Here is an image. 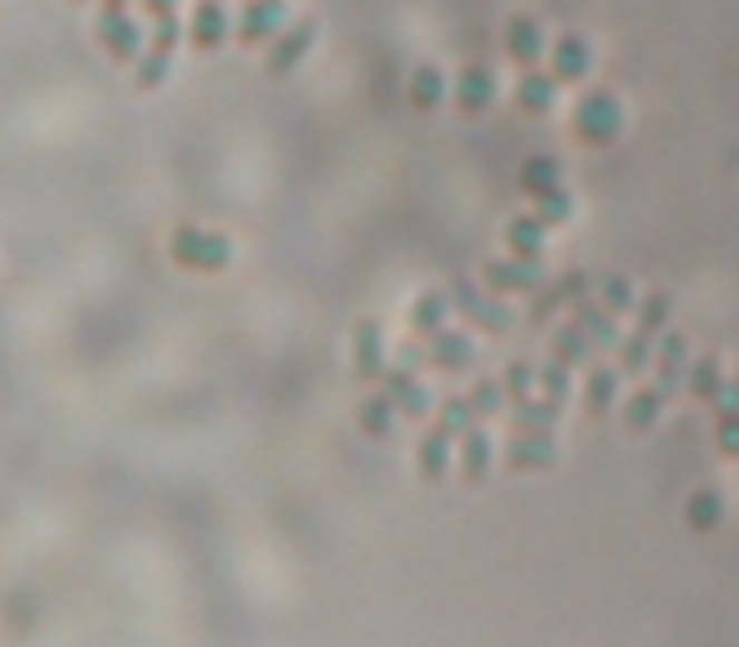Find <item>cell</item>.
<instances>
[{"instance_id": "45", "label": "cell", "mask_w": 739, "mask_h": 647, "mask_svg": "<svg viewBox=\"0 0 739 647\" xmlns=\"http://www.w3.org/2000/svg\"><path fill=\"white\" fill-rule=\"evenodd\" d=\"M133 0H101V11H127Z\"/></svg>"}, {"instance_id": "2", "label": "cell", "mask_w": 739, "mask_h": 647, "mask_svg": "<svg viewBox=\"0 0 739 647\" xmlns=\"http://www.w3.org/2000/svg\"><path fill=\"white\" fill-rule=\"evenodd\" d=\"M173 258L183 268H208V274H218V268L228 264V238H223V233H203V228H177Z\"/></svg>"}, {"instance_id": "34", "label": "cell", "mask_w": 739, "mask_h": 647, "mask_svg": "<svg viewBox=\"0 0 739 647\" xmlns=\"http://www.w3.org/2000/svg\"><path fill=\"white\" fill-rule=\"evenodd\" d=\"M537 390L547 400H557V405H563V400L573 395V364H557V360L542 364V370H537Z\"/></svg>"}, {"instance_id": "37", "label": "cell", "mask_w": 739, "mask_h": 647, "mask_svg": "<svg viewBox=\"0 0 739 647\" xmlns=\"http://www.w3.org/2000/svg\"><path fill=\"white\" fill-rule=\"evenodd\" d=\"M669 308H673V304H669V294H649V298H639V330L659 340L663 324H669Z\"/></svg>"}, {"instance_id": "32", "label": "cell", "mask_w": 739, "mask_h": 647, "mask_svg": "<svg viewBox=\"0 0 739 647\" xmlns=\"http://www.w3.org/2000/svg\"><path fill=\"white\" fill-rule=\"evenodd\" d=\"M410 101H416L420 111H430V107H441L446 101V77L436 67H420L416 77H410Z\"/></svg>"}, {"instance_id": "40", "label": "cell", "mask_w": 739, "mask_h": 647, "mask_svg": "<svg viewBox=\"0 0 739 647\" xmlns=\"http://www.w3.org/2000/svg\"><path fill=\"white\" fill-rule=\"evenodd\" d=\"M537 218L547 223V228H552V223H567V218H573V198H567L563 187L547 193V198H537Z\"/></svg>"}, {"instance_id": "19", "label": "cell", "mask_w": 739, "mask_h": 647, "mask_svg": "<svg viewBox=\"0 0 739 647\" xmlns=\"http://www.w3.org/2000/svg\"><path fill=\"white\" fill-rule=\"evenodd\" d=\"M517 107L532 111V117H547V111L557 107V77H547V71H522Z\"/></svg>"}, {"instance_id": "43", "label": "cell", "mask_w": 739, "mask_h": 647, "mask_svg": "<svg viewBox=\"0 0 739 647\" xmlns=\"http://www.w3.org/2000/svg\"><path fill=\"white\" fill-rule=\"evenodd\" d=\"M719 450L739 461V415H719Z\"/></svg>"}, {"instance_id": "9", "label": "cell", "mask_w": 739, "mask_h": 647, "mask_svg": "<svg viewBox=\"0 0 739 647\" xmlns=\"http://www.w3.org/2000/svg\"><path fill=\"white\" fill-rule=\"evenodd\" d=\"M486 284L497 288V294H537L542 288V274L532 258H497V264H486Z\"/></svg>"}, {"instance_id": "22", "label": "cell", "mask_w": 739, "mask_h": 647, "mask_svg": "<svg viewBox=\"0 0 739 647\" xmlns=\"http://www.w3.org/2000/svg\"><path fill=\"white\" fill-rule=\"evenodd\" d=\"M507 243H512L517 258H532V264H537L542 248H547V223H542L537 213H532V218H512L507 223Z\"/></svg>"}, {"instance_id": "28", "label": "cell", "mask_w": 739, "mask_h": 647, "mask_svg": "<svg viewBox=\"0 0 739 647\" xmlns=\"http://www.w3.org/2000/svg\"><path fill=\"white\" fill-rule=\"evenodd\" d=\"M663 410V390L653 384V390H639V395H629V405H623V425L629 430H649L653 420H659Z\"/></svg>"}, {"instance_id": "33", "label": "cell", "mask_w": 739, "mask_h": 647, "mask_svg": "<svg viewBox=\"0 0 739 647\" xmlns=\"http://www.w3.org/2000/svg\"><path fill=\"white\" fill-rule=\"evenodd\" d=\"M653 364V334H629V340L619 344V370L623 374H643Z\"/></svg>"}, {"instance_id": "21", "label": "cell", "mask_w": 739, "mask_h": 647, "mask_svg": "<svg viewBox=\"0 0 739 647\" xmlns=\"http://www.w3.org/2000/svg\"><path fill=\"white\" fill-rule=\"evenodd\" d=\"M593 354H597V344L587 340V330H583V324H573V318L552 334V360H557V364H593Z\"/></svg>"}, {"instance_id": "8", "label": "cell", "mask_w": 739, "mask_h": 647, "mask_svg": "<svg viewBox=\"0 0 739 647\" xmlns=\"http://www.w3.org/2000/svg\"><path fill=\"white\" fill-rule=\"evenodd\" d=\"M502 46H507V56L517 61L522 71H532L542 61V51H547V36H542V26L532 21V16H512L507 21V36H502Z\"/></svg>"}, {"instance_id": "36", "label": "cell", "mask_w": 739, "mask_h": 647, "mask_svg": "<svg viewBox=\"0 0 739 647\" xmlns=\"http://www.w3.org/2000/svg\"><path fill=\"white\" fill-rule=\"evenodd\" d=\"M502 390H507L512 405H517V400H532V390H537V370H532L527 360H512L507 374H502Z\"/></svg>"}, {"instance_id": "23", "label": "cell", "mask_w": 739, "mask_h": 647, "mask_svg": "<svg viewBox=\"0 0 739 647\" xmlns=\"http://www.w3.org/2000/svg\"><path fill=\"white\" fill-rule=\"evenodd\" d=\"M451 298L446 294H420L416 308H410V324H416V334H426V340H436V334H446V318H451Z\"/></svg>"}, {"instance_id": "31", "label": "cell", "mask_w": 739, "mask_h": 647, "mask_svg": "<svg viewBox=\"0 0 739 647\" xmlns=\"http://www.w3.org/2000/svg\"><path fill=\"white\" fill-rule=\"evenodd\" d=\"M689 395L709 400V405L725 395V370H719V360H699L694 370H689Z\"/></svg>"}, {"instance_id": "26", "label": "cell", "mask_w": 739, "mask_h": 647, "mask_svg": "<svg viewBox=\"0 0 739 647\" xmlns=\"http://www.w3.org/2000/svg\"><path fill=\"white\" fill-rule=\"evenodd\" d=\"M396 415H400V410L390 405V395H370L360 405V430H364V435H376V440H386L390 430H396Z\"/></svg>"}, {"instance_id": "4", "label": "cell", "mask_w": 739, "mask_h": 647, "mask_svg": "<svg viewBox=\"0 0 739 647\" xmlns=\"http://www.w3.org/2000/svg\"><path fill=\"white\" fill-rule=\"evenodd\" d=\"M451 304L461 308L466 318H471L476 330H486V334H507V330H512V314L497 304V298H482V288H476L471 278H456Z\"/></svg>"}, {"instance_id": "16", "label": "cell", "mask_w": 739, "mask_h": 647, "mask_svg": "<svg viewBox=\"0 0 739 647\" xmlns=\"http://www.w3.org/2000/svg\"><path fill=\"white\" fill-rule=\"evenodd\" d=\"M587 67H593V51H587L583 36H563L552 46V77L557 81H583Z\"/></svg>"}, {"instance_id": "18", "label": "cell", "mask_w": 739, "mask_h": 647, "mask_svg": "<svg viewBox=\"0 0 739 647\" xmlns=\"http://www.w3.org/2000/svg\"><path fill=\"white\" fill-rule=\"evenodd\" d=\"M492 97H497V77L486 67H466L461 77H456V107L461 111H486Z\"/></svg>"}, {"instance_id": "29", "label": "cell", "mask_w": 739, "mask_h": 647, "mask_svg": "<svg viewBox=\"0 0 739 647\" xmlns=\"http://www.w3.org/2000/svg\"><path fill=\"white\" fill-rule=\"evenodd\" d=\"M486 465H492V440H486V430L461 435V476L466 481H482Z\"/></svg>"}, {"instance_id": "13", "label": "cell", "mask_w": 739, "mask_h": 647, "mask_svg": "<svg viewBox=\"0 0 739 647\" xmlns=\"http://www.w3.org/2000/svg\"><path fill=\"white\" fill-rule=\"evenodd\" d=\"M354 374H360V380L390 374L386 370V334H380V324H370V318L354 330Z\"/></svg>"}, {"instance_id": "3", "label": "cell", "mask_w": 739, "mask_h": 647, "mask_svg": "<svg viewBox=\"0 0 739 647\" xmlns=\"http://www.w3.org/2000/svg\"><path fill=\"white\" fill-rule=\"evenodd\" d=\"M97 36H101V46H107L111 61H143V56H147V36H143V26H137L127 11H101Z\"/></svg>"}, {"instance_id": "44", "label": "cell", "mask_w": 739, "mask_h": 647, "mask_svg": "<svg viewBox=\"0 0 739 647\" xmlns=\"http://www.w3.org/2000/svg\"><path fill=\"white\" fill-rule=\"evenodd\" d=\"M143 11L153 16V21H163V16H173V11H177V0H143Z\"/></svg>"}, {"instance_id": "14", "label": "cell", "mask_w": 739, "mask_h": 647, "mask_svg": "<svg viewBox=\"0 0 739 647\" xmlns=\"http://www.w3.org/2000/svg\"><path fill=\"white\" fill-rule=\"evenodd\" d=\"M188 41L198 51H218L228 41V11H223L218 0H198V11H193V26H188Z\"/></svg>"}, {"instance_id": "17", "label": "cell", "mask_w": 739, "mask_h": 647, "mask_svg": "<svg viewBox=\"0 0 739 647\" xmlns=\"http://www.w3.org/2000/svg\"><path fill=\"white\" fill-rule=\"evenodd\" d=\"M430 364H436V370H451V374L471 370V364H476V350H471V340H466L461 330H446V334H436V340H430Z\"/></svg>"}, {"instance_id": "11", "label": "cell", "mask_w": 739, "mask_h": 647, "mask_svg": "<svg viewBox=\"0 0 739 647\" xmlns=\"http://www.w3.org/2000/svg\"><path fill=\"white\" fill-rule=\"evenodd\" d=\"M653 370H659L663 400H669L673 390H684V384H689V344L679 340V334H663V340H659V354H653Z\"/></svg>"}, {"instance_id": "15", "label": "cell", "mask_w": 739, "mask_h": 647, "mask_svg": "<svg viewBox=\"0 0 739 647\" xmlns=\"http://www.w3.org/2000/svg\"><path fill=\"white\" fill-rule=\"evenodd\" d=\"M451 440H456L451 430L436 425V430H430V435L416 445V471L426 476V481H441V476L451 471Z\"/></svg>"}, {"instance_id": "12", "label": "cell", "mask_w": 739, "mask_h": 647, "mask_svg": "<svg viewBox=\"0 0 739 647\" xmlns=\"http://www.w3.org/2000/svg\"><path fill=\"white\" fill-rule=\"evenodd\" d=\"M552 430H517L507 445V465L512 471H542V465H552Z\"/></svg>"}, {"instance_id": "10", "label": "cell", "mask_w": 739, "mask_h": 647, "mask_svg": "<svg viewBox=\"0 0 739 647\" xmlns=\"http://www.w3.org/2000/svg\"><path fill=\"white\" fill-rule=\"evenodd\" d=\"M386 395H390V405H396L406 420L430 415V395H426V384H420V380H416V370H406V364H396V370L386 374Z\"/></svg>"}, {"instance_id": "27", "label": "cell", "mask_w": 739, "mask_h": 647, "mask_svg": "<svg viewBox=\"0 0 739 647\" xmlns=\"http://www.w3.org/2000/svg\"><path fill=\"white\" fill-rule=\"evenodd\" d=\"M684 521L694 531H714L719 521H725V501H719V491H694V496H689Z\"/></svg>"}, {"instance_id": "25", "label": "cell", "mask_w": 739, "mask_h": 647, "mask_svg": "<svg viewBox=\"0 0 739 647\" xmlns=\"http://www.w3.org/2000/svg\"><path fill=\"white\" fill-rule=\"evenodd\" d=\"M563 187V167H557V157H532L527 167H522V193L527 198H547V193H557Z\"/></svg>"}, {"instance_id": "7", "label": "cell", "mask_w": 739, "mask_h": 647, "mask_svg": "<svg viewBox=\"0 0 739 647\" xmlns=\"http://www.w3.org/2000/svg\"><path fill=\"white\" fill-rule=\"evenodd\" d=\"M310 46H314V21H294V26H284V31H279V41L269 46L264 67L274 71V77H284V71H294L299 61L310 56Z\"/></svg>"}, {"instance_id": "6", "label": "cell", "mask_w": 739, "mask_h": 647, "mask_svg": "<svg viewBox=\"0 0 739 647\" xmlns=\"http://www.w3.org/2000/svg\"><path fill=\"white\" fill-rule=\"evenodd\" d=\"M587 298V274H563V278H552V284H542L537 294H532V324H547L552 314H557V308H567V304H583Z\"/></svg>"}, {"instance_id": "20", "label": "cell", "mask_w": 739, "mask_h": 647, "mask_svg": "<svg viewBox=\"0 0 739 647\" xmlns=\"http://www.w3.org/2000/svg\"><path fill=\"white\" fill-rule=\"evenodd\" d=\"M573 324H583L593 344H623V340H619V314H613V308H603L597 298H583V304H573Z\"/></svg>"}, {"instance_id": "30", "label": "cell", "mask_w": 739, "mask_h": 647, "mask_svg": "<svg viewBox=\"0 0 739 647\" xmlns=\"http://www.w3.org/2000/svg\"><path fill=\"white\" fill-rule=\"evenodd\" d=\"M583 395H587V410H593V415H603V410L619 400V374L603 370V364H593V374H587V384H583Z\"/></svg>"}, {"instance_id": "24", "label": "cell", "mask_w": 739, "mask_h": 647, "mask_svg": "<svg viewBox=\"0 0 739 647\" xmlns=\"http://www.w3.org/2000/svg\"><path fill=\"white\" fill-rule=\"evenodd\" d=\"M557 415H563V405L547 400V395L517 400V405H512V430H552V425H557Z\"/></svg>"}, {"instance_id": "35", "label": "cell", "mask_w": 739, "mask_h": 647, "mask_svg": "<svg viewBox=\"0 0 739 647\" xmlns=\"http://www.w3.org/2000/svg\"><path fill=\"white\" fill-rule=\"evenodd\" d=\"M476 420H482V415H476V410H471V400L451 395V400H446V405H441V420H436V425H441V430H451V435L461 440V435H471V430H476Z\"/></svg>"}, {"instance_id": "5", "label": "cell", "mask_w": 739, "mask_h": 647, "mask_svg": "<svg viewBox=\"0 0 739 647\" xmlns=\"http://www.w3.org/2000/svg\"><path fill=\"white\" fill-rule=\"evenodd\" d=\"M284 31V0H249L239 16V41L243 46H274Z\"/></svg>"}, {"instance_id": "39", "label": "cell", "mask_w": 739, "mask_h": 647, "mask_svg": "<svg viewBox=\"0 0 739 647\" xmlns=\"http://www.w3.org/2000/svg\"><path fill=\"white\" fill-rule=\"evenodd\" d=\"M597 304L613 308V314L633 308V288H629V278H603V284H597Z\"/></svg>"}, {"instance_id": "1", "label": "cell", "mask_w": 739, "mask_h": 647, "mask_svg": "<svg viewBox=\"0 0 739 647\" xmlns=\"http://www.w3.org/2000/svg\"><path fill=\"white\" fill-rule=\"evenodd\" d=\"M573 121H577V137H583L587 147H607L623 133V107H619V97H607V91H587V97L577 101Z\"/></svg>"}, {"instance_id": "41", "label": "cell", "mask_w": 739, "mask_h": 647, "mask_svg": "<svg viewBox=\"0 0 739 647\" xmlns=\"http://www.w3.org/2000/svg\"><path fill=\"white\" fill-rule=\"evenodd\" d=\"M177 41H183V31H177V21H173V16H163V21L153 26V36H147V51H157V56H173V51H177Z\"/></svg>"}, {"instance_id": "42", "label": "cell", "mask_w": 739, "mask_h": 647, "mask_svg": "<svg viewBox=\"0 0 739 647\" xmlns=\"http://www.w3.org/2000/svg\"><path fill=\"white\" fill-rule=\"evenodd\" d=\"M167 61H173V56H157V51H147L143 61H137V87H163L167 81Z\"/></svg>"}, {"instance_id": "38", "label": "cell", "mask_w": 739, "mask_h": 647, "mask_svg": "<svg viewBox=\"0 0 739 647\" xmlns=\"http://www.w3.org/2000/svg\"><path fill=\"white\" fill-rule=\"evenodd\" d=\"M466 400H471V410H476V415H486V420H492V415H497V410H502V400H507V390H502L497 380H476V390H471V395H466Z\"/></svg>"}]
</instances>
